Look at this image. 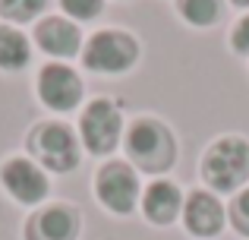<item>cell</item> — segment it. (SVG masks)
<instances>
[{"instance_id":"9a60e30c","label":"cell","mask_w":249,"mask_h":240,"mask_svg":"<svg viewBox=\"0 0 249 240\" xmlns=\"http://www.w3.org/2000/svg\"><path fill=\"white\" fill-rule=\"evenodd\" d=\"M44 3H48V0H0V13L22 22V19L38 16V13L44 10Z\"/></svg>"},{"instance_id":"8fae6325","label":"cell","mask_w":249,"mask_h":240,"mask_svg":"<svg viewBox=\"0 0 249 240\" xmlns=\"http://www.w3.org/2000/svg\"><path fill=\"white\" fill-rule=\"evenodd\" d=\"M35 38H38V44L54 57H73L76 51H79V29H76L73 22H67V19H57V16L44 19L35 29Z\"/></svg>"},{"instance_id":"8992f818","label":"cell","mask_w":249,"mask_h":240,"mask_svg":"<svg viewBox=\"0 0 249 240\" xmlns=\"http://www.w3.org/2000/svg\"><path fill=\"white\" fill-rule=\"evenodd\" d=\"M120 139V111L107 98H98L82 114V142L89 152L107 155Z\"/></svg>"},{"instance_id":"9c48e42d","label":"cell","mask_w":249,"mask_h":240,"mask_svg":"<svg viewBox=\"0 0 249 240\" xmlns=\"http://www.w3.org/2000/svg\"><path fill=\"white\" fill-rule=\"evenodd\" d=\"M79 215L67 205H51L29 222V240H76Z\"/></svg>"},{"instance_id":"30bf717a","label":"cell","mask_w":249,"mask_h":240,"mask_svg":"<svg viewBox=\"0 0 249 240\" xmlns=\"http://www.w3.org/2000/svg\"><path fill=\"white\" fill-rule=\"evenodd\" d=\"M183 222L186 231L196 237H214L224 224V209L212 193H193L183 205Z\"/></svg>"},{"instance_id":"6da1fadb","label":"cell","mask_w":249,"mask_h":240,"mask_svg":"<svg viewBox=\"0 0 249 240\" xmlns=\"http://www.w3.org/2000/svg\"><path fill=\"white\" fill-rule=\"evenodd\" d=\"M202 177L208 180L212 190L231 193L249 177V146L237 136L218 139L212 148L205 152L202 161Z\"/></svg>"},{"instance_id":"ac0fdd59","label":"cell","mask_w":249,"mask_h":240,"mask_svg":"<svg viewBox=\"0 0 249 240\" xmlns=\"http://www.w3.org/2000/svg\"><path fill=\"white\" fill-rule=\"evenodd\" d=\"M231 44H233V51H237V54H249V16L240 19V22L233 25Z\"/></svg>"},{"instance_id":"4fadbf2b","label":"cell","mask_w":249,"mask_h":240,"mask_svg":"<svg viewBox=\"0 0 249 240\" xmlns=\"http://www.w3.org/2000/svg\"><path fill=\"white\" fill-rule=\"evenodd\" d=\"M32 51L22 32L0 25V70H22L29 63Z\"/></svg>"},{"instance_id":"5bb4252c","label":"cell","mask_w":249,"mask_h":240,"mask_svg":"<svg viewBox=\"0 0 249 240\" xmlns=\"http://www.w3.org/2000/svg\"><path fill=\"white\" fill-rule=\"evenodd\" d=\"M180 13L193 25H214L221 16V0H180Z\"/></svg>"},{"instance_id":"e0dca14e","label":"cell","mask_w":249,"mask_h":240,"mask_svg":"<svg viewBox=\"0 0 249 240\" xmlns=\"http://www.w3.org/2000/svg\"><path fill=\"white\" fill-rule=\"evenodd\" d=\"M60 6L76 19H95L101 13V0H60Z\"/></svg>"},{"instance_id":"3957f363","label":"cell","mask_w":249,"mask_h":240,"mask_svg":"<svg viewBox=\"0 0 249 240\" xmlns=\"http://www.w3.org/2000/svg\"><path fill=\"white\" fill-rule=\"evenodd\" d=\"M139 57V44L126 32H98L85 48V67L98 73H123Z\"/></svg>"},{"instance_id":"d6986e66","label":"cell","mask_w":249,"mask_h":240,"mask_svg":"<svg viewBox=\"0 0 249 240\" xmlns=\"http://www.w3.org/2000/svg\"><path fill=\"white\" fill-rule=\"evenodd\" d=\"M233 3H237V6H249V0H233Z\"/></svg>"},{"instance_id":"ba28073f","label":"cell","mask_w":249,"mask_h":240,"mask_svg":"<svg viewBox=\"0 0 249 240\" xmlns=\"http://www.w3.org/2000/svg\"><path fill=\"white\" fill-rule=\"evenodd\" d=\"M0 177H3V186H6V190H10L19 203H25V205L41 203L44 193H48V180H44V174L38 171L32 161H25V158L10 161V165L3 167V174H0Z\"/></svg>"},{"instance_id":"277c9868","label":"cell","mask_w":249,"mask_h":240,"mask_svg":"<svg viewBox=\"0 0 249 240\" xmlns=\"http://www.w3.org/2000/svg\"><path fill=\"white\" fill-rule=\"evenodd\" d=\"M32 152L51 167V171H73L79 165V146L70 127L63 123H41L29 139Z\"/></svg>"},{"instance_id":"2e32d148","label":"cell","mask_w":249,"mask_h":240,"mask_svg":"<svg viewBox=\"0 0 249 240\" xmlns=\"http://www.w3.org/2000/svg\"><path fill=\"white\" fill-rule=\"evenodd\" d=\"M231 218H233V228H237L243 237H249V190H243L237 199H233Z\"/></svg>"},{"instance_id":"5b68a950","label":"cell","mask_w":249,"mask_h":240,"mask_svg":"<svg viewBox=\"0 0 249 240\" xmlns=\"http://www.w3.org/2000/svg\"><path fill=\"white\" fill-rule=\"evenodd\" d=\"M95 190H98V199H101L110 212L126 215V212H133L136 196H139V180H136V174H133L129 165L110 161V165H104L101 171H98Z\"/></svg>"},{"instance_id":"7a4b0ae2","label":"cell","mask_w":249,"mask_h":240,"mask_svg":"<svg viewBox=\"0 0 249 240\" xmlns=\"http://www.w3.org/2000/svg\"><path fill=\"white\" fill-rule=\"evenodd\" d=\"M126 152L145 171H167L177 158V142L164 123L139 117L126 133Z\"/></svg>"},{"instance_id":"7c38bea8","label":"cell","mask_w":249,"mask_h":240,"mask_svg":"<svg viewBox=\"0 0 249 240\" xmlns=\"http://www.w3.org/2000/svg\"><path fill=\"white\" fill-rule=\"evenodd\" d=\"M142 209L152 218L155 224H170L183 209V196L170 180H158L145 190V199H142Z\"/></svg>"},{"instance_id":"52a82bcc","label":"cell","mask_w":249,"mask_h":240,"mask_svg":"<svg viewBox=\"0 0 249 240\" xmlns=\"http://www.w3.org/2000/svg\"><path fill=\"white\" fill-rule=\"evenodd\" d=\"M38 95H41V101L48 108H54V111H70V108H76L79 98H82V82L70 67L51 63V67H44L41 76H38Z\"/></svg>"}]
</instances>
